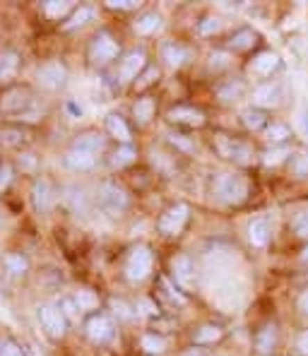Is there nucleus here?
<instances>
[{
  "mask_svg": "<svg viewBox=\"0 0 308 356\" xmlns=\"http://www.w3.org/2000/svg\"><path fill=\"white\" fill-rule=\"evenodd\" d=\"M215 193L227 205H241L248 197V181L238 174H219L215 178Z\"/></svg>",
  "mask_w": 308,
  "mask_h": 356,
  "instance_id": "f257e3e1",
  "label": "nucleus"
},
{
  "mask_svg": "<svg viewBox=\"0 0 308 356\" xmlns=\"http://www.w3.org/2000/svg\"><path fill=\"white\" fill-rule=\"evenodd\" d=\"M217 149L224 159L234 161V164H241V166H250L255 161V152L250 145L241 143V140H234L227 138V135H219L217 138Z\"/></svg>",
  "mask_w": 308,
  "mask_h": 356,
  "instance_id": "20e7f679",
  "label": "nucleus"
},
{
  "mask_svg": "<svg viewBox=\"0 0 308 356\" xmlns=\"http://www.w3.org/2000/svg\"><path fill=\"white\" fill-rule=\"evenodd\" d=\"M265 138H268L270 143H284V140L289 138V128L282 123H273L268 130H265Z\"/></svg>",
  "mask_w": 308,
  "mask_h": 356,
  "instance_id": "e433bc0d",
  "label": "nucleus"
},
{
  "mask_svg": "<svg viewBox=\"0 0 308 356\" xmlns=\"http://www.w3.org/2000/svg\"><path fill=\"white\" fill-rule=\"evenodd\" d=\"M31 200H34L36 212H41V214L51 212L56 197H54V191H51L49 181H36L34 183V188H31Z\"/></svg>",
  "mask_w": 308,
  "mask_h": 356,
  "instance_id": "4468645a",
  "label": "nucleus"
},
{
  "mask_svg": "<svg viewBox=\"0 0 308 356\" xmlns=\"http://www.w3.org/2000/svg\"><path fill=\"white\" fill-rule=\"evenodd\" d=\"M94 154H90V152H82V149H70L65 156H63V164L67 166V169L72 171H90L94 166Z\"/></svg>",
  "mask_w": 308,
  "mask_h": 356,
  "instance_id": "a211bd4d",
  "label": "nucleus"
},
{
  "mask_svg": "<svg viewBox=\"0 0 308 356\" xmlns=\"http://www.w3.org/2000/svg\"><path fill=\"white\" fill-rule=\"evenodd\" d=\"M304 125H306V133H308V108L304 111Z\"/></svg>",
  "mask_w": 308,
  "mask_h": 356,
  "instance_id": "6e6d98bb",
  "label": "nucleus"
},
{
  "mask_svg": "<svg viewBox=\"0 0 308 356\" xmlns=\"http://www.w3.org/2000/svg\"><path fill=\"white\" fill-rule=\"evenodd\" d=\"M243 125H246L248 130H258L265 125V113L260 111V108H248V111H243Z\"/></svg>",
  "mask_w": 308,
  "mask_h": 356,
  "instance_id": "c9c22d12",
  "label": "nucleus"
},
{
  "mask_svg": "<svg viewBox=\"0 0 308 356\" xmlns=\"http://www.w3.org/2000/svg\"><path fill=\"white\" fill-rule=\"evenodd\" d=\"M39 323H41V327L46 330V334L49 337H54V339H60L63 334H65V327H67V321H65V316H63V311L60 308H56V306H39Z\"/></svg>",
  "mask_w": 308,
  "mask_h": 356,
  "instance_id": "0eeeda50",
  "label": "nucleus"
},
{
  "mask_svg": "<svg viewBox=\"0 0 308 356\" xmlns=\"http://www.w3.org/2000/svg\"><path fill=\"white\" fill-rule=\"evenodd\" d=\"M294 234L301 238H308V212L299 214V217L294 219Z\"/></svg>",
  "mask_w": 308,
  "mask_h": 356,
  "instance_id": "ea45409f",
  "label": "nucleus"
},
{
  "mask_svg": "<svg viewBox=\"0 0 308 356\" xmlns=\"http://www.w3.org/2000/svg\"><path fill=\"white\" fill-rule=\"evenodd\" d=\"M87 334L94 342H106L113 334V323L106 316H94L87 321Z\"/></svg>",
  "mask_w": 308,
  "mask_h": 356,
  "instance_id": "dca6fc26",
  "label": "nucleus"
},
{
  "mask_svg": "<svg viewBox=\"0 0 308 356\" xmlns=\"http://www.w3.org/2000/svg\"><path fill=\"white\" fill-rule=\"evenodd\" d=\"M60 311H63V316H65V321H75L77 318V303H72V301H67V298H63L60 301Z\"/></svg>",
  "mask_w": 308,
  "mask_h": 356,
  "instance_id": "79ce46f5",
  "label": "nucleus"
},
{
  "mask_svg": "<svg viewBox=\"0 0 308 356\" xmlns=\"http://www.w3.org/2000/svg\"><path fill=\"white\" fill-rule=\"evenodd\" d=\"M171 272H174V280L179 282L184 289L191 291L197 282V270H195V263H193L188 255H179V258L171 260Z\"/></svg>",
  "mask_w": 308,
  "mask_h": 356,
  "instance_id": "9d476101",
  "label": "nucleus"
},
{
  "mask_svg": "<svg viewBox=\"0 0 308 356\" xmlns=\"http://www.w3.org/2000/svg\"><path fill=\"white\" fill-rule=\"evenodd\" d=\"M156 77H159V70H156V67H147V70L138 77V82H135V85H138V89H145V87L152 85Z\"/></svg>",
  "mask_w": 308,
  "mask_h": 356,
  "instance_id": "58836bf2",
  "label": "nucleus"
},
{
  "mask_svg": "<svg viewBox=\"0 0 308 356\" xmlns=\"http://www.w3.org/2000/svg\"><path fill=\"white\" fill-rule=\"evenodd\" d=\"M210 65L215 67V70H219V67H227V65H229V56H227V54H222V51H217V54H212Z\"/></svg>",
  "mask_w": 308,
  "mask_h": 356,
  "instance_id": "49530a36",
  "label": "nucleus"
},
{
  "mask_svg": "<svg viewBox=\"0 0 308 356\" xmlns=\"http://www.w3.org/2000/svg\"><path fill=\"white\" fill-rule=\"evenodd\" d=\"M188 56H191V51L181 44H166L164 46V60L169 63L171 67L184 65V63L188 60Z\"/></svg>",
  "mask_w": 308,
  "mask_h": 356,
  "instance_id": "a878e982",
  "label": "nucleus"
},
{
  "mask_svg": "<svg viewBox=\"0 0 308 356\" xmlns=\"http://www.w3.org/2000/svg\"><path fill=\"white\" fill-rule=\"evenodd\" d=\"M159 27H161V17L156 13H145L143 17L135 22V31H138V34H143V36L154 34Z\"/></svg>",
  "mask_w": 308,
  "mask_h": 356,
  "instance_id": "cd10ccee",
  "label": "nucleus"
},
{
  "mask_svg": "<svg viewBox=\"0 0 308 356\" xmlns=\"http://www.w3.org/2000/svg\"><path fill=\"white\" fill-rule=\"evenodd\" d=\"M75 303L80 311H94V308L99 306V298L94 294L92 289H77L75 294Z\"/></svg>",
  "mask_w": 308,
  "mask_h": 356,
  "instance_id": "2f4dec72",
  "label": "nucleus"
},
{
  "mask_svg": "<svg viewBox=\"0 0 308 356\" xmlns=\"http://www.w3.org/2000/svg\"><path fill=\"white\" fill-rule=\"evenodd\" d=\"M111 306H113V313H116L118 318H123V321L133 318V311H130V306L125 301H111Z\"/></svg>",
  "mask_w": 308,
  "mask_h": 356,
  "instance_id": "c03bdc74",
  "label": "nucleus"
},
{
  "mask_svg": "<svg viewBox=\"0 0 308 356\" xmlns=\"http://www.w3.org/2000/svg\"><path fill=\"white\" fill-rule=\"evenodd\" d=\"M118 56V44L108 31H99L90 44V58L97 65H106Z\"/></svg>",
  "mask_w": 308,
  "mask_h": 356,
  "instance_id": "423d86ee",
  "label": "nucleus"
},
{
  "mask_svg": "<svg viewBox=\"0 0 308 356\" xmlns=\"http://www.w3.org/2000/svg\"><path fill=\"white\" fill-rule=\"evenodd\" d=\"M152 265H154L152 250L147 245H138V248L130 250L128 260H125V277L130 282H143L152 272Z\"/></svg>",
  "mask_w": 308,
  "mask_h": 356,
  "instance_id": "f03ea898",
  "label": "nucleus"
},
{
  "mask_svg": "<svg viewBox=\"0 0 308 356\" xmlns=\"http://www.w3.org/2000/svg\"><path fill=\"white\" fill-rule=\"evenodd\" d=\"M217 97L222 99L224 104H234V102H238V99L243 97V82H238V80L227 82V85H222V87L217 89Z\"/></svg>",
  "mask_w": 308,
  "mask_h": 356,
  "instance_id": "bb28decb",
  "label": "nucleus"
},
{
  "mask_svg": "<svg viewBox=\"0 0 308 356\" xmlns=\"http://www.w3.org/2000/svg\"><path fill=\"white\" fill-rule=\"evenodd\" d=\"M19 67V56L15 54V51H5V54H0V82H8L15 77V72H17Z\"/></svg>",
  "mask_w": 308,
  "mask_h": 356,
  "instance_id": "4be33fe9",
  "label": "nucleus"
},
{
  "mask_svg": "<svg viewBox=\"0 0 308 356\" xmlns=\"http://www.w3.org/2000/svg\"><path fill=\"white\" fill-rule=\"evenodd\" d=\"M270 236H273V222H270L268 217H258V219H253V222H250L248 238H250V243H253L255 248H265Z\"/></svg>",
  "mask_w": 308,
  "mask_h": 356,
  "instance_id": "ddd939ff",
  "label": "nucleus"
},
{
  "mask_svg": "<svg viewBox=\"0 0 308 356\" xmlns=\"http://www.w3.org/2000/svg\"><path fill=\"white\" fill-rule=\"evenodd\" d=\"M301 258H304L306 263H308V245H306V248H304V253H301Z\"/></svg>",
  "mask_w": 308,
  "mask_h": 356,
  "instance_id": "4d7b16f0",
  "label": "nucleus"
},
{
  "mask_svg": "<svg viewBox=\"0 0 308 356\" xmlns=\"http://www.w3.org/2000/svg\"><path fill=\"white\" fill-rule=\"evenodd\" d=\"M29 143V133L24 128H3L0 130V145L5 147H19V145Z\"/></svg>",
  "mask_w": 308,
  "mask_h": 356,
  "instance_id": "412c9836",
  "label": "nucleus"
},
{
  "mask_svg": "<svg viewBox=\"0 0 308 356\" xmlns=\"http://www.w3.org/2000/svg\"><path fill=\"white\" fill-rule=\"evenodd\" d=\"M10 181H13V169L8 164H3L0 166V191H5L10 186Z\"/></svg>",
  "mask_w": 308,
  "mask_h": 356,
  "instance_id": "de8ad7c7",
  "label": "nucleus"
},
{
  "mask_svg": "<svg viewBox=\"0 0 308 356\" xmlns=\"http://www.w3.org/2000/svg\"><path fill=\"white\" fill-rule=\"evenodd\" d=\"M67 191L72 193V195H67V202H72V207L75 209L85 207V191L82 188H67Z\"/></svg>",
  "mask_w": 308,
  "mask_h": 356,
  "instance_id": "a19ab883",
  "label": "nucleus"
},
{
  "mask_svg": "<svg viewBox=\"0 0 308 356\" xmlns=\"http://www.w3.org/2000/svg\"><path fill=\"white\" fill-rule=\"evenodd\" d=\"M275 344H277V327L275 325H265L255 334V349H258V354H263V356L273 354Z\"/></svg>",
  "mask_w": 308,
  "mask_h": 356,
  "instance_id": "aec40b11",
  "label": "nucleus"
},
{
  "mask_svg": "<svg viewBox=\"0 0 308 356\" xmlns=\"http://www.w3.org/2000/svg\"><path fill=\"white\" fill-rule=\"evenodd\" d=\"M99 205H102L104 212L118 214L128 207V193L116 183H102L99 186Z\"/></svg>",
  "mask_w": 308,
  "mask_h": 356,
  "instance_id": "39448f33",
  "label": "nucleus"
},
{
  "mask_svg": "<svg viewBox=\"0 0 308 356\" xmlns=\"http://www.w3.org/2000/svg\"><path fill=\"white\" fill-rule=\"evenodd\" d=\"M166 118L171 123H179V125H191V128H200L205 123V113L200 108H193V106H174L169 108Z\"/></svg>",
  "mask_w": 308,
  "mask_h": 356,
  "instance_id": "9b49d317",
  "label": "nucleus"
},
{
  "mask_svg": "<svg viewBox=\"0 0 308 356\" xmlns=\"http://www.w3.org/2000/svg\"><path fill=\"white\" fill-rule=\"evenodd\" d=\"M104 145H106V140L99 133H82L75 138L70 149H82V152H90V154H99V152L104 149Z\"/></svg>",
  "mask_w": 308,
  "mask_h": 356,
  "instance_id": "6ab92c4d",
  "label": "nucleus"
},
{
  "mask_svg": "<svg viewBox=\"0 0 308 356\" xmlns=\"http://www.w3.org/2000/svg\"><path fill=\"white\" fill-rule=\"evenodd\" d=\"M145 67V54L143 51H133V54L125 56L121 63V82H130L140 75V70Z\"/></svg>",
  "mask_w": 308,
  "mask_h": 356,
  "instance_id": "f3484780",
  "label": "nucleus"
},
{
  "mask_svg": "<svg viewBox=\"0 0 308 356\" xmlns=\"http://www.w3.org/2000/svg\"><path fill=\"white\" fill-rule=\"evenodd\" d=\"M169 140H171L174 145H179L181 149H186V152H193V149H195V147H193V145L186 140V135H169Z\"/></svg>",
  "mask_w": 308,
  "mask_h": 356,
  "instance_id": "8fccbe9b",
  "label": "nucleus"
},
{
  "mask_svg": "<svg viewBox=\"0 0 308 356\" xmlns=\"http://www.w3.org/2000/svg\"><path fill=\"white\" fill-rule=\"evenodd\" d=\"M34 108V97L27 87H15V89H8L3 94V111L8 116H24V118H31Z\"/></svg>",
  "mask_w": 308,
  "mask_h": 356,
  "instance_id": "7ed1b4c3",
  "label": "nucleus"
},
{
  "mask_svg": "<svg viewBox=\"0 0 308 356\" xmlns=\"http://www.w3.org/2000/svg\"><path fill=\"white\" fill-rule=\"evenodd\" d=\"M106 5L111 10H135L138 8V0H106Z\"/></svg>",
  "mask_w": 308,
  "mask_h": 356,
  "instance_id": "a18cd8bd",
  "label": "nucleus"
},
{
  "mask_svg": "<svg viewBox=\"0 0 308 356\" xmlns=\"http://www.w3.org/2000/svg\"><path fill=\"white\" fill-rule=\"evenodd\" d=\"M289 154H291V149H289V147H273V149H265V152H263V161H265L268 166H277V164H282V161H284Z\"/></svg>",
  "mask_w": 308,
  "mask_h": 356,
  "instance_id": "72a5a7b5",
  "label": "nucleus"
},
{
  "mask_svg": "<svg viewBox=\"0 0 308 356\" xmlns=\"http://www.w3.org/2000/svg\"><path fill=\"white\" fill-rule=\"evenodd\" d=\"M0 356H22V349L15 342H5L3 347H0Z\"/></svg>",
  "mask_w": 308,
  "mask_h": 356,
  "instance_id": "09e8293b",
  "label": "nucleus"
},
{
  "mask_svg": "<svg viewBox=\"0 0 308 356\" xmlns=\"http://www.w3.org/2000/svg\"><path fill=\"white\" fill-rule=\"evenodd\" d=\"M70 8H72L70 0H46L44 3V13H46V17H51V19L65 17Z\"/></svg>",
  "mask_w": 308,
  "mask_h": 356,
  "instance_id": "7c9ffc66",
  "label": "nucleus"
},
{
  "mask_svg": "<svg viewBox=\"0 0 308 356\" xmlns=\"http://www.w3.org/2000/svg\"><path fill=\"white\" fill-rule=\"evenodd\" d=\"M188 212H191V209H188V205H184V202L171 205L159 217V232L166 234V236H176V234H181V229H184L186 222H188Z\"/></svg>",
  "mask_w": 308,
  "mask_h": 356,
  "instance_id": "1a4fd4ad",
  "label": "nucleus"
},
{
  "mask_svg": "<svg viewBox=\"0 0 308 356\" xmlns=\"http://www.w3.org/2000/svg\"><path fill=\"white\" fill-rule=\"evenodd\" d=\"M224 330L215 325V323H207L195 332V344H215L217 339H222Z\"/></svg>",
  "mask_w": 308,
  "mask_h": 356,
  "instance_id": "c85d7f7f",
  "label": "nucleus"
},
{
  "mask_svg": "<svg viewBox=\"0 0 308 356\" xmlns=\"http://www.w3.org/2000/svg\"><path fill=\"white\" fill-rule=\"evenodd\" d=\"M36 80H39V85L44 89L56 92V89H60L63 85H65L67 70H65V65H63L60 60H49V63H44L39 70H36Z\"/></svg>",
  "mask_w": 308,
  "mask_h": 356,
  "instance_id": "6e6552de",
  "label": "nucleus"
},
{
  "mask_svg": "<svg viewBox=\"0 0 308 356\" xmlns=\"http://www.w3.org/2000/svg\"><path fill=\"white\" fill-rule=\"evenodd\" d=\"M219 29H222V22H219L217 17H207L205 22L200 24V34H205V36L215 34V31H219Z\"/></svg>",
  "mask_w": 308,
  "mask_h": 356,
  "instance_id": "37998d69",
  "label": "nucleus"
},
{
  "mask_svg": "<svg viewBox=\"0 0 308 356\" xmlns=\"http://www.w3.org/2000/svg\"><path fill=\"white\" fill-rule=\"evenodd\" d=\"M67 111H70L72 116H77V118L82 116V108H77V104H75V102H67Z\"/></svg>",
  "mask_w": 308,
  "mask_h": 356,
  "instance_id": "5fc2aeb1",
  "label": "nucleus"
},
{
  "mask_svg": "<svg viewBox=\"0 0 308 356\" xmlns=\"http://www.w3.org/2000/svg\"><path fill=\"white\" fill-rule=\"evenodd\" d=\"M138 308H143L145 316H156V313H159V311H156V306H154L152 301H149V298H140Z\"/></svg>",
  "mask_w": 308,
  "mask_h": 356,
  "instance_id": "3c124183",
  "label": "nucleus"
},
{
  "mask_svg": "<svg viewBox=\"0 0 308 356\" xmlns=\"http://www.w3.org/2000/svg\"><path fill=\"white\" fill-rule=\"evenodd\" d=\"M92 17H94V8H92V5H82L80 10H75V13L70 15V19L63 24V29H77V27H82V24L90 22Z\"/></svg>",
  "mask_w": 308,
  "mask_h": 356,
  "instance_id": "c756f323",
  "label": "nucleus"
},
{
  "mask_svg": "<svg viewBox=\"0 0 308 356\" xmlns=\"http://www.w3.org/2000/svg\"><path fill=\"white\" fill-rule=\"evenodd\" d=\"M106 130L116 140H121V143H125V145L130 143V128H128V123L118 116V113H111V116L106 118Z\"/></svg>",
  "mask_w": 308,
  "mask_h": 356,
  "instance_id": "b1692460",
  "label": "nucleus"
},
{
  "mask_svg": "<svg viewBox=\"0 0 308 356\" xmlns=\"http://www.w3.org/2000/svg\"><path fill=\"white\" fill-rule=\"evenodd\" d=\"M133 116L140 125H147L149 120L154 118V99H149V97L138 99L133 106Z\"/></svg>",
  "mask_w": 308,
  "mask_h": 356,
  "instance_id": "393cba45",
  "label": "nucleus"
},
{
  "mask_svg": "<svg viewBox=\"0 0 308 356\" xmlns=\"http://www.w3.org/2000/svg\"><path fill=\"white\" fill-rule=\"evenodd\" d=\"M258 41V34H255L253 29H238L232 34V39H229V49L234 51H248L250 46Z\"/></svg>",
  "mask_w": 308,
  "mask_h": 356,
  "instance_id": "5701e85b",
  "label": "nucleus"
},
{
  "mask_svg": "<svg viewBox=\"0 0 308 356\" xmlns=\"http://www.w3.org/2000/svg\"><path fill=\"white\" fill-rule=\"evenodd\" d=\"M253 102L260 108H273L282 102V87L277 82H268V85H260L253 92Z\"/></svg>",
  "mask_w": 308,
  "mask_h": 356,
  "instance_id": "2eb2a0df",
  "label": "nucleus"
},
{
  "mask_svg": "<svg viewBox=\"0 0 308 356\" xmlns=\"http://www.w3.org/2000/svg\"><path fill=\"white\" fill-rule=\"evenodd\" d=\"M299 308L308 316V291H304V294H301V298H299Z\"/></svg>",
  "mask_w": 308,
  "mask_h": 356,
  "instance_id": "864d4df0",
  "label": "nucleus"
},
{
  "mask_svg": "<svg viewBox=\"0 0 308 356\" xmlns=\"http://www.w3.org/2000/svg\"><path fill=\"white\" fill-rule=\"evenodd\" d=\"M296 347H299V352H301V354H306V356H308V330H306V332L299 337V342H296Z\"/></svg>",
  "mask_w": 308,
  "mask_h": 356,
  "instance_id": "603ef678",
  "label": "nucleus"
},
{
  "mask_svg": "<svg viewBox=\"0 0 308 356\" xmlns=\"http://www.w3.org/2000/svg\"><path fill=\"white\" fill-rule=\"evenodd\" d=\"M133 161H135V149L130 147V145H125V147L116 149V152H113V156H111V166H113V169H123V166L133 164Z\"/></svg>",
  "mask_w": 308,
  "mask_h": 356,
  "instance_id": "473e14b6",
  "label": "nucleus"
},
{
  "mask_svg": "<svg viewBox=\"0 0 308 356\" xmlns=\"http://www.w3.org/2000/svg\"><path fill=\"white\" fill-rule=\"evenodd\" d=\"M5 265H8V270L13 272V275H24V272H27V260H24L22 255H8Z\"/></svg>",
  "mask_w": 308,
  "mask_h": 356,
  "instance_id": "4c0bfd02",
  "label": "nucleus"
},
{
  "mask_svg": "<svg viewBox=\"0 0 308 356\" xmlns=\"http://www.w3.org/2000/svg\"><path fill=\"white\" fill-rule=\"evenodd\" d=\"M277 67H279V56L273 54V51H263V54H258L250 60V72L255 77H270Z\"/></svg>",
  "mask_w": 308,
  "mask_h": 356,
  "instance_id": "f8f14e48",
  "label": "nucleus"
},
{
  "mask_svg": "<svg viewBox=\"0 0 308 356\" xmlns=\"http://www.w3.org/2000/svg\"><path fill=\"white\" fill-rule=\"evenodd\" d=\"M140 347L147 354H161L166 349V342L161 337H156V334H145V337L140 339Z\"/></svg>",
  "mask_w": 308,
  "mask_h": 356,
  "instance_id": "f704fd0d",
  "label": "nucleus"
}]
</instances>
